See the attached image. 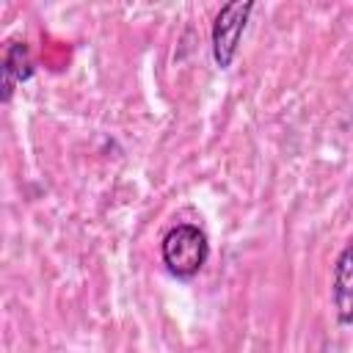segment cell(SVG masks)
<instances>
[{"instance_id":"7a4b0ae2","label":"cell","mask_w":353,"mask_h":353,"mask_svg":"<svg viewBox=\"0 0 353 353\" xmlns=\"http://www.w3.org/2000/svg\"><path fill=\"white\" fill-rule=\"evenodd\" d=\"M251 11H254L251 0H234V3H226L215 14V22H212V58H215V63L221 69L232 66Z\"/></svg>"},{"instance_id":"3957f363","label":"cell","mask_w":353,"mask_h":353,"mask_svg":"<svg viewBox=\"0 0 353 353\" xmlns=\"http://www.w3.org/2000/svg\"><path fill=\"white\" fill-rule=\"evenodd\" d=\"M331 295H334L336 320L342 325H350L353 323V243H347L336 256Z\"/></svg>"},{"instance_id":"277c9868","label":"cell","mask_w":353,"mask_h":353,"mask_svg":"<svg viewBox=\"0 0 353 353\" xmlns=\"http://www.w3.org/2000/svg\"><path fill=\"white\" fill-rule=\"evenodd\" d=\"M0 74H3V91H0V99L8 102L17 83H25L30 80L33 74V61H30V50L25 41H11L6 47V55H3V63H0Z\"/></svg>"},{"instance_id":"6da1fadb","label":"cell","mask_w":353,"mask_h":353,"mask_svg":"<svg viewBox=\"0 0 353 353\" xmlns=\"http://www.w3.org/2000/svg\"><path fill=\"white\" fill-rule=\"evenodd\" d=\"M160 256L163 265L171 276L176 279H193L210 256V243L204 229H199L196 223H176L163 234L160 243Z\"/></svg>"}]
</instances>
